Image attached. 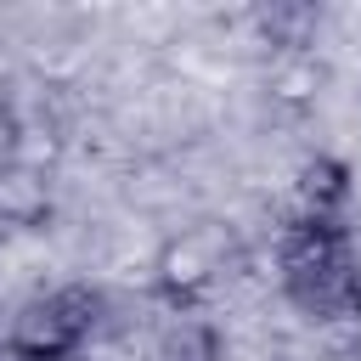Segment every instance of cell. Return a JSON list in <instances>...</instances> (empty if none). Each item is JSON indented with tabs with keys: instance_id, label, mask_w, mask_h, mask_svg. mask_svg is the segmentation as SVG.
<instances>
[{
	"instance_id": "2",
	"label": "cell",
	"mask_w": 361,
	"mask_h": 361,
	"mask_svg": "<svg viewBox=\"0 0 361 361\" xmlns=\"http://www.w3.org/2000/svg\"><path fill=\"white\" fill-rule=\"evenodd\" d=\"M90 310H96V293H85V288H62V293L28 305L23 310V327H17V350L28 361H45V355L79 344L85 327H90Z\"/></svg>"
},
{
	"instance_id": "1",
	"label": "cell",
	"mask_w": 361,
	"mask_h": 361,
	"mask_svg": "<svg viewBox=\"0 0 361 361\" xmlns=\"http://www.w3.org/2000/svg\"><path fill=\"white\" fill-rule=\"evenodd\" d=\"M282 282L322 322H338V316H350L361 305V271H355L350 237L333 220H305L288 237V248H282Z\"/></svg>"
}]
</instances>
